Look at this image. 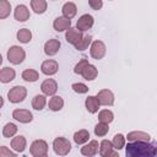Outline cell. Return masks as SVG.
<instances>
[{"label":"cell","mask_w":157,"mask_h":157,"mask_svg":"<svg viewBox=\"0 0 157 157\" xmlns=\"http://www.w3.org/2000/svg\"><path fill=\"white\" fill-rule=\"evenodd\" d=\"M98 148H99V144L97 140H88L86 144H83V146L81 147L80 152L82 156L86 157H93L98 153Z\"/></svg>","instance_id":"cell-12"},{"label":"cell","mask_w":157,"mask_h":157,"mask_svg":"<svg viewBox=\"0 0 157 157\" xmlns=\"http://www.w3.org/2000/svg\"><path fill=\"white\" fill-rule=\"evenodd\" d=\"M70 27H71V20H69L64 16H58L53 21V28L56 32H64Z\"/></svg>","instance_id":"cell-18"},{"label":"cell","mask_w":157,"mask_h":157,"mask_svg":"<svg viewBox=\"0 0 157 157\" xmlns=\"http://www.w3.org/2000/svg\"><path fill=\"white\" fill-rule=\"evenodd\" d=\"M105 53H107V47H105L103 40L96 39V40L91 42V44H90V55L93 59L101 60V59L104 58Z\"/></svg>","instance_id":"cell-6"},{"label":"cell","mask_w":157,"mask_h":157,"mask_svg":"<svg viewBox=\"0 0 157 157\" xmlns=\"http://www.w3.org/2000/svg\"><path fill=\"white\" fill-rule=\"evenodd\" d=\"M18 131V128L16 124L13 123H6L2 128V136L6 137V139H10V137H13Z\"/></svg>","instance_id":"cell-30"},{"label":"cell","mask_w":157,"mask_h":157,"mask_svg":"<svg viewBox=\"0 0 157 157\" xmlns=\"http://www.w3.org/2000/svg\"><path fill=\"white\" fill-rule=\"evenodd\" d=\"M47 96L45 94H36L32 98V108L34 110H43L47 105Z\"/></svg>","instance_id":"cell-25"},{"label":"cell","mask_w":157,"mask_h":157,"mask_svg":"<svg viewBox=\"0 0 157 157\" xmlns=\"http://www.w3.org/2000/svg\"><path fill=\"white\" fill-rule=\"evenodd\" d=\"M53 150L58 156H66L71 151V142L64 136H58L53 141Z\"/></svg>","instance_id":"cell-3"},{"label":"cell","mask_w":157,"mask_h":157,"mask_svg":"<svg viewBox=\"0 0 157 157\" xmlns=\"http://www.w3.org/2000/svg\"><path fill=\"white\" fill-rule=\"evenodd\" d=\"M82 37H83L82 32L78 31L76 27H75V28H74V27H70V28H67V29L65 31V39H66L67 43H70V44H72V45H75Z\"/></svg>","instance_id":"cell-17"},{"label":"cell","mask_w":157,"mask_h":157,"mask_svg":"<svg viewBox=\"0 0 157 157\" xmlns=\"http://www.w3.org/2000/svg\"><path fill=\"white\" fill-rule=\"evenodd\" d=\"M11 4L9 0H0V20H5L11 13Z\"/></svg>","instance_id":"cell-32"},{"label":"cell","mask_w":157,"mask_h":157,"mask_svg":"<svg viewBox=\"0 0 157 157\" xmlns=\"http://www.w3.org/2000/svg\"><path fill=\"white\" fill-rule=\"evenodd\" d=\"M26 97H27V88L25 86H20V85L18 86H13L7 92V99L13 104L23 102Z\"/></svg>","instance_id":"cell-5"},{"label":"cell","mask_w":157,"mask_h":157,"mask_svg":"<svg viewBox=\"0 0 157 157\" xmlns=\"http://www.w3.org/2000/svg\"><path fill=\"white\" fill-rule=\"evenodd\" d=\"M16 38L20 43H23V44H27L32 40V32L31 29L28 28H21L17 31L16 33Z\"/></svg>","instance_id":"cell-28"},{"label":"cell","mask_w":157,"mask_h":157,"mask_svg":"<svg viewBox=\"0 0 157 157\" xmlns=\"http://www.w3.org/2000/svg\"><path fill=\"white\" fill-rule=\"evenodd\" d=\"M88 5L92 10L99 11L103 7V0H88Z\"/></svg>","instance_id":"cell-39"},{"label":"cell","mask_w":157,"mask_h":157,"mask_svg":"<svg viewBox=\"0 0 157 157\" xmlns=\"http://www.w3.org/2000/svg\"><path fill=\"white\" fill-rule=\"evenodd\" d=\"M125 144H126V139H125V136L123 134H115L114 135V137L112 140V145H113V148L114 150L119 151V150L124 148Z\"/></svg>","instance_id":"cell-34"},{"label":"cell","mask_w":157,"mask_h":157,"mask_svg":"<svg viewBox=\"0 0 157 157\" xmlns=\"http://www.w3.org/2000/svg\"><path fill=\"white\" fill-rule=\"evenodd\" d=\"M108 132H109V124L103 123V121H99V123L96 124V126H94V135H96V136L103 137V136H105Z\"/></svg>","instance_id":"cell-35"},{"label":"cell","mask_w":157,"mask_h":157,"mask_svg":"<svg viewBox=\"0 0 157 157\" xmlns=\"http://www.w3.org/2000/svg\"><path fill=\"white\" fill-rule=\"evenodd\" d=\"M40 91L45 96H54L58 92V82L54 78H45L40 83Z\"/></svg>","instance_id":"cell-13"},{"label":"cell","mask_w":157,"mask_h":157,"mask_svg":"<svg viewBox=\"0 0 157 157\" xmlns=\"http://www.w3.org/2000/svg\"><path fill=\"white\" fill-rule=\"evenodd\" d=\"M72 139H74V142L76 145H83L90 140V131L86 129H81L74 134Z\"/></svg>","instance_id":"cell-26"},{"label":"cell","mask_w":157,"mask_h":157,"mask_svg":"<svg viewBox=\"0 0 157 157\" xmlns=\"http://www.w3.org/2000/svg\"><path fill=\"white\" fill-rule=\"evenodd\" d=\"M60 47H61L60 40H59V39H55V38H52V39H49V40H47V42L44 43V48H43V49H44L45 55L53 56V55H55V54L59 52Z\"/></svg>","instance_id":"cell-16"},{"label":"cell","mask_w":157,"mask_h":157,"mask_svg":"<svg viewBox=\"0 0 157 157\" xmlns=\"http://www.w3.org/2000/svg\"><path fill=\"white\" fill-rule=\"evenodd\" d=\"M16 77V71L12 67L5 66L0 69V82L1 83H9Z\"/></svg>","instance_id":"cell-21"},{"label":"cell","mask_w":157,"mask_h":157,"mask_svg":"<svg viewBox=\"0 0 157 157\" xmlns=\"http://www.w3.org/2000/svg\"><path fill=\"white\" fill-rule=\"evenodd\" d=\"M4 105V98H2V96H0V108Z\"/></svg>","instance_id":"cell-40"},{"label":"cell","mask_w":157,"mask_h":157,"mask_svg":"<svg viewBox=\"0 0 157 157\" xmlns=\"http://www.w3.org/2000/svg\"><path fill=\"white\" fill-rule=\"evenodd\" d=\"M48 151H49L48 144L43 139L34 140L29 146V153L33 157H45L48 156Z\"/></svg>","instance_id":"cell-4"},{"label":"cell","mask_w":157,"mask_h":157,"mask_svg":"<svg viewBox=\"0 0 157 157\" xmlns=\"http://www.w3.org/2000/svg\"><path fill=\"white\" fill-rule=\"evenodd\" d=\"M1 64H2V55L0 54V65H1Z\"/></svg>","instance_id":"cell-41"},{"label":"cell","mask_w":157,"mask_h":157,"mask_svg":"<svg viewBox=\"0 0 157 157\" xmlns=\"http://www.w3.org/2000/svg\"><path fill=\"white\" fill-rule=\"evenodd\" d=\"M12 118L16 120V121H20L22 124H28L33 120V114L31 110L28 109H20V108H16L12 110Z\"/></svg>","instance_id":"cell-9"},{"label":"cell","mask_w":157,"mask_h":157,"mask_svg":"<svg viewBox=\"0 0 157 157\" xmlns=\"http://www.w3.org/2000/svg\"><path fill=\"white\" fill-rule=\"evenodd\" d=\"M86 81H93L96 77H97V75H98V70H97V67L94 66V65H92V64H87L86 66H85V69L81 71V74H80Z\"/></svg>","instance_id":"cell-22"},{"label":"cell","mask_w":157,"mask_h":157,"mask_svg":"<svg viewBox=\"0 0 157 157\" xmlns=\"http://www.w3.org/2000/svg\"><path fill=\"white\" fill-rule=\"evenodd\" d=\"M71 88L74 92L78 93V94H83V93H87L88 92V86L85 85L83 82H75L71 85Z\"/></svg>","instance_id":"cell-36"},{"label":"cell","mask_w":157,"mask_h":157,"mask_svg":"<svg viewBox=\"0 0 157 157\" xmlns=\"http://www.w3.org/2000/svg\"><path fill=\"white\" fill-rule=\"evenodd\" d=\"M7 60L13 65H20L26 59V52L20 45H11L7 50Z\"/></svg>","instance_id":"cell-2"},{"label":"cell","mask_w":157,"mask_h":157,"mask_svg":"<svg viewBox=\"0 0 157 157\" xmlns=\"http://www.w3.org/2000/svg\"><path fill=\"white\" fill-rule=\"evenodd\" d=\"M98 120L107 123V124H110L114 120V113L110 109H102L98 113Z\"/></svg>","instance_id":"cell-33"},{"label":"cell","mask_w":157,"mask_h":157,"mask_svg":"<svg viewBox=\"0 0 157 157\" xmlns=\"http://www.w3.org/2000/svg\"><path fill=\"white\" fill-rule=\"evenodd\" d=\"M124 148L128 157H153L157 153L156 144L150 141H128Z\"/></svg>","instance_id":"cell-1"},{"label":"cell","mask_w":157,"mask_h":157,"mask_svg":"<svg viewBox=\"0 0 157 157\" xmlns=\"http://www.w3.org/2000/svg\"><path fill=\"white\" fill-rule=\"evenodd\" d=\"M13 17L16 21L18 22H26L27 20H29L31 17V12H29V9L23 5V4H20L15 7L13 10Z\"/></svg>","instance_id":"cell-14"},{"label":"cell","mask_w":157,"mask_h":157,"mask_svg":"<svg viewBox=\"0 0 157 157\" xmlns=\"http://www.w3.org/2000/svg\"><path fill=\"white\" fill-rule=\"evenodd\" d=\"M47 104L52 112H59L64 108V99H63V97L54 94V96H50V99Z\"/></svg>","instance_id":"cell-23"},{"label":"cell","mask_w":157,"mask_h":157,"mask_svg":"<svg viewBox=\"0 0 157 157\" xmlns=\"http://www.w3.org/2000/svg\"><path fill=\"white\" fill-rule=\"evenodd\" d=\"M58 70H59V64L54 59H47L40 64V71H42V74H44L47 76L55 75L58 72Z\"/></svg>","instance_id":"cell-11"},{"label":"cell","mask_w":157,"mask_h":157,"mask_svg":"<svg viewBox=\"0 0 157 157\" xmlns=\"http://www.w3.org/2000/svg\"><path fill=\"white\" fill-rule=\"evenodd\" d=\"M47 7H48L47 0H31V9L37 15L44 13L47 11Z\"/></svg>","instance_id":"cell-27"},{"label":"cell","mask_w":157,"mask_h":157,"mask_svg":"<svg viewBox=\"0 0 157 157\" xmlns=\"http://www.w3.org/2000/svg\"><path fill=\"white\" fill-rule=\"evenodd\" d=\"M98 153L101 157H119V153L117 150L113 148L112 141L104 139L99 142V148H98Z\"/></svg>","instance_id":"cell-7"},{"label":"cell","mask_w":157,"mask_h":157,"mask_svg":"<svg viewBox=\"0 0 157 157\" xmlns=\"http://www.w3.org/2000/svg\"><path fill=\"white\" fill-rule=\"evenodd\" d=\"M91 42H92V36L86 34V36H83V37H82V38H81L74 47H75L76 50H78V52H83V50L88 49Z\"/></svg>","instance_id":"cell-31"},{"label":"cell","mask_w":157,"mask_h":157,"mask_svg":"<svg viewBox=\"0 0 157 157\" xmlns=\"http://www.w3.org/2000/svg\"><path fill=\"white\" fill-rule=\"evenodd\" d=\"M11 148L17 152V153H22L26 147H27V140L23 135H15L13 137H11Z\"/></svg>","instance_id":"cell-15"},{"label":"cell","mask_w":157,"mask_h":157,"mask_svg":"<svg viewBox=\"0 0 157 157\" xmlns=\"http://www.w3.org/2000/svg\"><path fill=\"white\" fill-rule=\"evenodd\" d=\"M85 107H86V109H87L88 113L94 114V113H97L99 110L101 104H99V102H98V99H97L96 96H88L85 99Z\"/></svg>","instance_id":"cell-24"},{"label":"cell","mask_w":157,"mask_h":157,"mask_svg":"<svg viewBox=\"0 0 157 157\" xmlns=\"http://www.w3.org/2000/svg\"><path fill=\"white\" fill-rule=\"evenodd\" d=\"M94 25V18L92 15L90 13H83L82 16L78 17L77 22H76V28L81 32H85V31H88L93 27Z\"/></svg>","instance_id":"cell-10"},{"label":"cell","mask_w":157,"mask_h":157,"mask_svg":"<svg viewBox=\"0 0 157 157\" xmlns=\"http://www.w3.org/2000/svg\"><path fill=\"white\" fill-rule=\"evenodd\" d=\"M21 77L26 82H36L39 78V72L34 69H26L22 71Z\"/></svg>","instance_id":"cell-29"},{"label":"cell","mask_w":157,"mask_h":157,"mask_svg":"<svg viewBox=\"0 0 157 157\" xmlns=\"http://www.w3.org/2000/svg\"><path fill=\"white\" fill-rule=\"evenodd\" d=\"M17 152L12 151L7 146H0V157H15Z\"/></svg>","instance_id":"cell-37"},{"label":"cell","mask_w":157,"mask_h":157,"mask_svg":"<svg viewBox=\"0 0 157 157\" xmlns=\"http://www.w3.org/2000/svg\"><path fill=\"white\" fill-rule=\"evenodd\" d=\"M125 139L128 141H151V135L147 134V132H145V131L135 130V131L128 132V135L125 136Z\"/></svg>","instance_id":"cell-19"},{"label":"cell","mask_w":157,"mask_h":157,"mask_svg":"<svg viewBox=\"0 0 157 157\" xmlns=\"http://www.w3.org/2000/svg\"><path fill=\"white\" fill-rule=\"evenodd\" d=\"M61 13H63L64 17H66L69 20L74 18L77 15V6H76V4L71 2V1L65 2L63 5V7H61Z\"/></svg>","instance_id":"cell-20"},{"label":"cell","mask_w":157,"mask_h":157,"mask_svg":"<svg viewBox=\"0 0 157 157\" xmlns=\"http://www.w3.org/2000/svg\"><path fill=\"white\" fill-rule=\"evenodd\" d=\"M88 64V60L87 59H81L76 65H75V67H74V72L76 74V75H80L81 74V71L85 69V66Z\"/></svg>","instance_id":"cell-38"},{"label":"cell","mask_w":157,"mask_h":157,"mask_svg":"<svg viewBox=\"0 0 157 157\" xmlns=\"http://www.w3.org/2000/svg\"><path fill=\"white\" fill-rule=\"evenodd\" d=\"M98 102L101 105H105V107H110L114 104V93L108 90V88H103L101 91H98V93L96 94Z\"/></svg>","instance_id":"cell-8"},{"label":"cell","mask_w":157,"mask_h":157,"mask_svg":"<svg viewBox=\"0 0 157 157\" xmlns=\"http://www.w3.org/2000/svg\"><path fill=\"white\" fill-rule=\"evenodd\" d=\"M52 1H55V0H52Z\"/></svg>","instance_id":"cell-42"},{"label":"cell","mask_w":157,"mask_h":157,"mask_svg":"<svg viewBox=\"0 0 157 157\" xmlns=\"http://www.w3.org/2000/svg\"><path fill=\"white\" fill-rule=\"evenodd\" d=\"M109 1H113V0H109Z\"/></svg>","instance_id":"cell-43"}]
</instances>
